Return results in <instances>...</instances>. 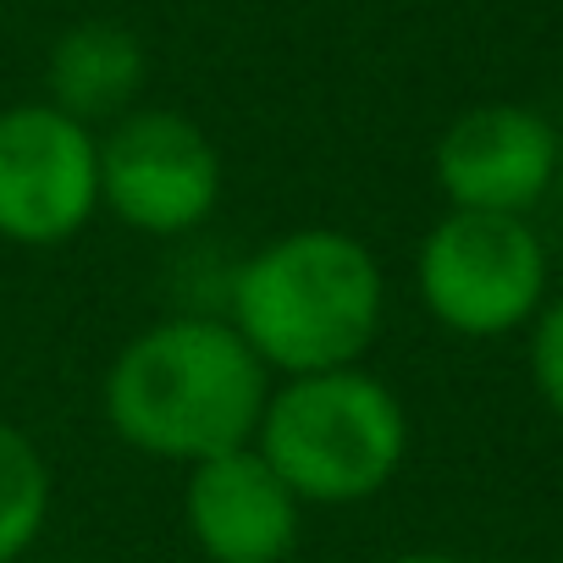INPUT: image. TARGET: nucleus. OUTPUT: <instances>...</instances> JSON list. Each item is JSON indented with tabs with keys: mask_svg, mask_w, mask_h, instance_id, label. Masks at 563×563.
<instances>
[{
	"mask_svg": "<svg viewBox=\"0 0 563 563\" xmlns=\"http://www.w3.org/2000/svg\"><path fill=\"white\" fill-rule=\"evenodd\" d=\"M271 398V376L232 321L172 316L139 332L106 376L111 431L177 464H205L216 453L249 448Z\"/></svg>",
	"mask_w": 563,
	"mask_h": 563,
	"instance_id": "nucleus-1",
	"label": "nucleus"
},
{
	"mask_svg": "<svg viewBox=\"0 0 563 563\" xmlns=\"http://www.w3.org/2000/svg\"><path fill=\"white\" fill-rule=\"evenodd\" d=\"M382 265L332 227H305L254 249L232 276V332L265 371L321 376L360 365L382 332Z\"/></svg>",
	"mask_w": 563,
	"mask_h": 563,
	"instance_id": "nucleus-2",
	"label": "nucleus"
},
{
	"mask_svg": "<svg viewBox=\"0 0 563 563\" xmlns=\"http://www.w3.org/2000/svg\"><path fill=\"white\" fill-rule=\"evenodd\" d=\"M254 453L299 503H365L398 475L409 420L393 387L360 365L288 376V387L265 398Z\"/></svg>",
	"mask_w": 563,
	"mask_h": 563,
	"instance_id": "nucleus-3",
	"label": "nucleus"
},
{
	"mask_svg": "<svg viewBox=\"0 0 563 563\" xmlns=\"http://www.w3.org/2000/svg\"><path fill=\"white\" fill-rule=\"evenodd\" d=\"M426 310L459 338H503L547 299V254L525 216L448 210L415 260Z\"/></svg>",
	"mask_w": 563,
	"mask_h": 563,
	"instance_id": "nucleus-4",
	"label": "nucleus"
},
{
	"mask_svg": "<svg viewBox=\"0 0 563 563\" xmlns=\"http://www.w3.org/2000/svg\"><path fill=\"white\" fill-rule=\"evenodd\" d=\"M221 199V155L210 133L177 111H128L100 139V205L150 238L210 221Z\"/></svg>",
	"mask_w": 563,
	"mask_h": 563,
	"instance_id": "nucleus-5",
	"label": "nucleus"
},
{
	"mask_svg": "<svg viewBox=\"0 0 563 563\" xmlns=\"http://www.w3.org/2000/svg\"><path fill=\"white\" fill-rule=\"evenodd\" d=\"M95 210L100 139L51 100L0 111V238L29 249L67 243Z\"/></svg>",
	"mask_w": 563,
	"mask_h": 563,
	"instance_id": "nucleus-6",
	"label": "nucleus"
},
{
	"mask_svg": "<svg viewBox=\"0 0 563 563\" xmlns=\"http://www.w3.org/2000/svg\"><path fill=\"white\" fill-rule=\"evenodd\" d=\"M558 172V133L530 106H475L437 139V188L453 210L525 216L547 199Z\"/></svg>",
	"mask_w": 563,
	"mask_h": 563,
	"instance_id": "nucleus-7",
	"label": "nucleus"
},
{
	"mask_svg": "<svg viewBox=\"0 0 563 563\" xmlns=\"http://www.w3.org/2000/svg\"><path fill=\"white\" fill-rule=\"evenodd\" d=\"M183 514L210 563H282L299 547L305 503L249 442L188 470Z\"/></svg>",
	"mask_w": 563,
	"mask_h": 563,
	"instance_id": "nucleus-8",
	"label": "nucleus"
},
{
	"mask_svg": "<svg viewBox=\"0 0 563 563\" xmlns=\"http://www.w3.org/2000/svg\"><path fill=\"white\" fill-rule=\"evenodd\" d=\"M144 73H150V62H144V45L133 29L106 23V18L73 23L51 45V106L84 128L117 122L133 111Z\"/></svg>",
	"mask_w": 563,
	"mask_h": 563,
	"instance_id": "nucleus-9",
	"label": "nucleus"
},
{
	"mask_svg": "<svg viewBox=\"0 0 563 563\" xmlns=\"http://www.w3.org/2000/svg\"><path fill=\"white\" fill-rule=\"evenodd\" d=\"M51 514V470L40 459V448L0 420V563H18Z\"/></svg>",
	"mask_w": 563,
	"mask_h": 563,
	"instance_id": "nucleus-10",
	"label": "nucleus"
},
{
	"mask_svg": "<svg viewBox=\"0 0 563 563\" xmlns=\"http://www.w3.org/2000/svg\"><path fill=\"white\" fill-rule=\"evenodd\" d=\"M530 382L541 393V404L563 420V299L536 310V332H530Z\"/></svg>",
	"mask_w": 563,
	"mask_h": 563,
	"instance_id": "nucleus-11",
	"label": "nucleus"
},
{
	"mask_svg": "<svg viewBox=\"0 0 563 563\" xmlns=\"http://www.w3.org/2000/svg\"><path fill=\"white\" fill-rule=\"evenodd\" d=\"M393 563H475V558H459V552H398Z\"/></svg>",
	"mask_w": 563,
	"mask_h": 563,
	"instance_id": "nucleus-12",
	"label": "nucleus"
},
{
	"mask_svg": "<svg viewBox=\"0 0 563 563\" xmlns=\"http://www.w3.org/2000/svg\"><path fill=\"white\" fill-rule=\"evenodd\" d=\"M552 188H558V199H563V133H558V172H552Z\"/></svg>",
	"mask_w": 563,
	"mask_h": 563,
	"instance_id": "nucleus-13",
	"label": "nucleus"
}]
</instances>
